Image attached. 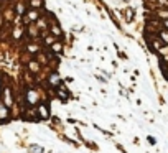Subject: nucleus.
<instances>
[{
  "mask_svg": "<svg viewBox=\"0 0 168 153\" xmlns=\"http://www.w3.org/2000/svg\"><path fill=\"white\" fill-rule=\"evenodd\" d=\"M36 100H38V94H36V91L30 89V91L27 92V102H28V106H35Z\"/></svg>",
  "mask_w": 168,
  "mask_h": 153,
  "instance_id": "nucleus-1",
  "label": "nucleus"
},
{
  "mask_svg": "<svg viewBox=\"0 0 168 153\" xmlns=\"http://www.w3.org/2000/svg\"><path fill=\"white\" fill-rule=\"evenodd\" d=\"M38 18H40V13H38V10H30V12H27V15H25V22H36Z\"/></svg>",
  "mask_w": 168,
  "mask_h": 153,
  "instance_id": "nucleus-2",
  "label": "nucleus"
},
{
  "mask_svg": "<svg viewBox=\"0 0 168 153\" xmlns=\"http://www.w3.org/2000/svg\"><path fill=\"white\" fill-rule=\"evenodd\" d=\"M38 114H40V117L41 119H48L50 117V111H48V107H46V104H40L38 106Z\"/></svg>",
  "mask_w": 168,
  "mask_h": 153,
  "instance_id": "nucleus-3",
  "label": "nucleus"
},
{
  "mask_svg": "<svg viewBox=\"0 0 168 153\" xmlns=\"http://www.w3.org/2000/svg\"><path fill=\"white\" fill-rule=\"evenodd\" d=\"M48 84L50 86H59V74L58 73H51L50 74V78H48Z\"/></svg>",
  "mask_w": 168,
  "mask_h": 153,
  "instance_id": "nucleus-4",
  "label": "nucleus"
},
{
  "mask_svg": "<svg viewBox=\"0 0 168 153\" xmlns=\"http://www.w3.org/2000/svg\"><path fill=\"white\" fill-rule=\"evenodd\" d=\"M3 104H5L7 107L12 106V94H10V89H5V92H3Z\"/></svg>",
  "mask_w": 168,
  "mask_h": 153,
  "instance_id": "nucleus-5",
  "label": "nucleus"
},
{
  "mask_svg": "<svg viewBox=\"0 0 168 153\" xmlns=\"http://www.w3.org/2000/svg\"><path fill=\"white\" fill-rule=\"evenodd\" d=\"M7 117H8V107L2 102V104H0V119H2V120H5Z\"/></svg>",
  "mask_w": 168,
  "mask_h": 153,
  "instance_id": "nucleus-6",
  "label": "nucleus"
},
{
  "mask_svg": "<svg viewBox=\"0 0 168 153\" xmlns=\"http://www.w3.org/2000/svg\"><path fill=\"white\" fill-rule=\"evenodd\" d=\"M30 5L33 8H40V7H43V0H30Z\"/></svg>",
  "mask_w": 168,
  "mask_h": 153,
  "instance_id": "nucleus-7",
  "label": "nucleus"
},
{
  "mask_svg": "<svg viewBox=\"0 0 168 153\" xmlns=\"http://www.w3.org/2000/svg\"><path fill=\"white\" fill-rule=\"evenodd\" d=\"M66 92H68V91H66L64 87H61V89H59V92H58L59 99H63V100H68V94H66Z\"/></svg>",
  "mask_w": 168,
  "mask_h": 153,
  "instance_id": "nucleus-8",
  "label": "nucleus"
},
{
  "mask_svg": "<svg viewBox=\"0 0 168 153\" xmlns=\"http://www.w3.org/2000/svg\"><path fill=\"white\" fill-rule=\"evenodd\" d=\"M51 46H53V51H55V53H58V51L63 50V45H61V43H58V41H55Z\"/></svg>",
  "mask_w": 168,
  "mask_h": 153,
  "instance_id": "nucleus-9",
  "label": "nucleus"
},
{
  "mask_svg": "<svg viewBox=\"0 0 168 153\" xmlns=\"http://www.w3.org/2000/svg\"><path fill=\"white\" fill-rule=\"evenodd\" d=\"M51 31L55 33L56 36H61V35H63V31L59 30V26H58V25H53V26H51Z\"/></svg>",
  "mask_w": 168,
  "mask_h": 153,
  "instance_id": "nucleus-10",
  "label": "nucleus"
},
{
  "mask_svg": "<svg viewBox=\"0 0 168 153\" xmlns=\"http://www.w3.org/2000/svg\"><path fill=\"white\" fill-rule=\"evenodd\" d=\"M30 69L33 71V73H38V71H40V64L33 61V63H30Z\"/></svg>",
  "mask_w": 168,
  "mask_h": 153,
  "instance_id": "nucleus-11",
  "label": "nucleus"
},
{
  "mask_svg": "<svg viewBox=\"0 0 168 153\" xmlns=\"http://www.w3.org/2000/svg\"><path fill=\"white\" fill-rule=\"evenodd\" d=\"M55 41H56V38H55V36H46V40H45V45H50V46H51V45H53V43H55Z\"/></svg>",
  "mask_w": 168,
  "mask_h": 153,
  "instance_id": "nucleus-12",
  "label": "nucleus"
},
{
  "mask_svg": "<svg viewBox=\"0 0 168 153\" xmlns=\"http://www.w3.org/2000/svg\"><path fill=\"white\" fill-rule=\"evenodd\" d=\"M17 12H18V15H23V13H25V7H23V3H18L17 5Z\"/></svg>",
  "mask_w": 168,
  "mask_h": 153,
  "instance_id": "nucleus-13",
  "label": "nucleus"
},
{
  "mask_svg": "<svg viewBox=\"0 0 168 153\" xmlns=\"http://www.w3.org/2000/svg\"><path fill=\"white\" fill-rule=\"evenodd\" d=\"M160 38L163 40V43H168V31H160Z\"/></svg>",
  "mask_w": 168,
  "mask_h": 153,
  "instance_id": "nucleus-14",
  "label": "nucleus"
},
{
  "mask_svg": "<svg viewBox=\"0 0 168 153\" xmlns=\"http://www.w3.org/2000/svg\"><path fill=\"white\" fill-rule=\"evenodd\" d=\"M125 18L129 22H132L133 20V10H127V15H125Z\"/></svg>",
  "mask_w": 168,
  "mask_h": 153,
  "instance_id": "nucleus-15",
  "label": "nucleus"
},
{
  "mask_svg": "<svg viewBox=\"0 0 168 153\" xmlns=\"http://www.w3.org/2000/svg\"><path fill=\"white\" fill-rule=\"evenodd\" d=\"M157 15L162 17V18H165V20H168V12H158Z\"/></svg>",
  "mask_w": 168,
  "mask_h": 153,
  "instance_id": "nucleus-16",
  "label": "nucleus"
},
{
  "mask_svg": "<svg viewBox=\"0 0 168 153\" xmlns=\"http://www.w3.org/2000/svg\"><path fill=\"white\" fill-rule=\"evenodd\" d=\"M28 50H30V51H38L40 48H38L36 45H30V46H28Z\"/></svg>",
  "mask_w": 168,
  "mask_h": 153,
  "instance_id": "nucleus-17",
  "label": "nucleus"
},
{
  "mask_svg": "<svg viewBox=\"0 0 168 153\" xmlns=\"http://www.w3.org/2000/svg\"><path fill=\"white\" fill-rule=\"evenodd\" d=\"M20 33H22V30H20V28H17V30H15V33H13V35H15V38H18V36H20Z\"/></svg>",
  "mask_w": 168,
  "mask_h": 153,
  "instance_id": "nucleus-18",
  "label": "nucleus"
},
{
  "mask_svg": "<svg viewBox=\"0 0 168 153\" xmlns=\"http://www.w3.org/2000/svg\"><path fill=\"white\" fill-rule=\"evenodd\" d=\"M31 150H33V151H36V153H40V151H41V148H40V147H33Z\"/></svg>",
  "mask_w": 168,
  "mask_h": 153,
  "instance_id": "nucleus-19",
  "label": "nucleus"
},
{
  "mask_svg": "<svg viewBox=\"0 0 168 153\" xmlns=\"http://www.w3.org/2000/svg\"><path fill=\"white\" fill-rule=\"evenodd\" d=\"M162 25H163V26H165L166 30H168V20H163V23H162Z\"/></svg>",
  "mask_w": 168,
  "mask_h": 153,
  "instance_id": "nucleus-20",
  "label": "nucleus"
}]
</instances>
